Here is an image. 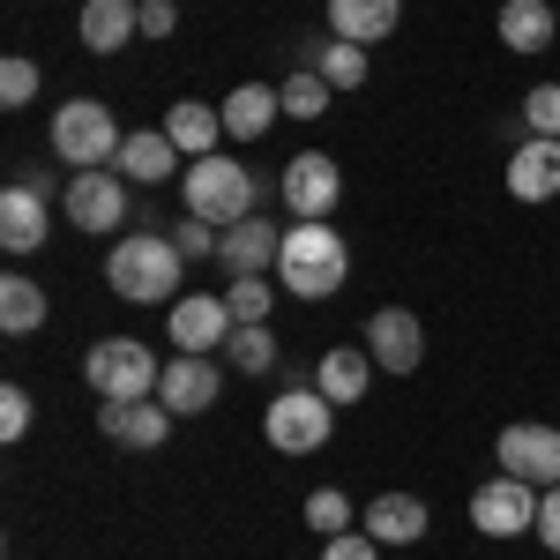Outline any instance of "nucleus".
<instances>
[{"mask_svg":"<svg viewBox=\"0 0 560 560\" xmlns=\"http://www.w3.org/2000/svg\"><path fill=\"white\" fill-rule=\"evenodd\" d=\"M179 277H187V255L173 247V232H128L105 255V284L135 306H165V292H173Z\"/></svg>","mask_w":560,"mask_h":560,"instance_id":"obj_1","label":"nucleus"},{"mask_svg":"<svg viewBox=\"0 0 560 560\" xmlns=\"http://www.w3.org/2000/svg\"><path fill=\"white\" fill-rule=\"evenodd\" d=\"M277 277H284L292 300H329V292H345V277H351L345 232H337V224H292V232H284V255H277Z\"/></svg>","mask_w":560,"mask_h":560,"instance_id":"obj_2","label":"nucleus"},{"mask_svg":"<svg viewBox=\"0 0 560 560\" xmlns=\"http://www.w3.org/2000/svg\"><path fill=\"white\" fill-rule=\"evenodd\" d=\"M83 382L97 388V404H150L158 382H165V366H158V351L142 337H97L83 351Z\"/></svg>","mask_w":560,"mask_h":560,"instance_id":"obj_3","label":"nucleus"},{"mask_svg":"<svg viewBox=\"0 0 560 560\" xmlns=\"http://www.w3.org/2000/svg\"><path fill=\"white\" fill-rule=\"evenodd\" d=\"M179 195H187V217H202V224H240V217H255L261 187L247 165H232L224 150H210V158H187Z\"/></svg>","mask_w":560,"mask_h":560,"instance_id":"obj_4","label":"nucleus"},{"mask_svg":"<svg viewBox=\"0 0 560 560\" xmlns=\"http://www.w3.org/2000/svg\"><path fill=\"white\" fill-rule=\"evenodd\" d=\"M120 142H128V135H120V120H113V105H97V97H68V105L52 113V158L75 165V173L113 165Z\"/></svg>","mask_w":560,"mask_h":560,"instance_id":"obj_5","label":"nucleus"},{"mask_svg":"<svg viewBox=\"0 0 560 560\" xmlns=\"http://www.w3.org/2000/svg\"><path fill=\"white\" fill-rule=\"evenodd\" d=\"M337 427V404L322 396V388H284L269 411H261V433H269V448H284V456H314L322 441Z\"/></svg>","mask_w":560,"mask_h":560,"instance_id":"obj_6","label":"nucleus"},{"mask_svg":"<svg viewBox=\"0 0 560 560\" xmlns=\"http://www.w3.org/2000/svg\"><path fill=\"white\" fill-rule=\"evenodd\" d=\"M277 195H284V210L300 217V224H329L337 202H345V165H337V158H322V150H306V158L284 165Z\"/></svg>","mask_w":560,"mask_h":560,"instance_id":"obj_7","label":"nucleus"},{"mask_svg":"<svg viewBox=\"0 0 560 560\" xmlns=\"http://www.w3.org/2000/svg\"><path fill=\"white\" fill-rule=\"evenodd\" d=\"M538 501H546L538 486H523V478L501 471V478H486V486L471 493V523L486 530V538H523V530H538Z\"/></svg>","mask_w":560,"mask_h":560,"instance_id":"obj_8","label":"nucleus"},{"mask_svg":"<svg viewBox=\"0 0 560 560\" xmlns=\"http://www.w3.org/2000/svg\"><path fill=\"white\" fill-rule=\"evenodd\" d=\"M493 464L509 478H523V486H560V427H501V441H493Z\"/></svg>","mask_w":560,"mask_h":560,"instance_id":"obj_9","label":"nucleus"},{"mask_svg":"<svg viewBox=\"0 0 560 560\" xmlns=\"http://www.w3.org/2000/svg\"><path fill=\"white\" fill-rule=\"evenodd\" d=\"M165 329H173V345L179 351H202L210 359L217 345H232V306H224V292H179L173 314H165Z\"/></svg>","mask_w":560,"mask_h":560,"instance_id":"obj_10","label":"nucleus"},{"mask_svg":"<svg viewBox=\"0 0 560 560\" xmlns=\"http://www.w3.org/2000/svg\"><path fill=\"white\" fill-rule=\"evenodd\" d=\"M366 351H374V366L382 374H419V359H427V329H419V314L411 306H382L374 322H366Z\"/></svg>","mask_w":560,"mask_h":560,"instance_id":"obj_11","label":"nucleus"},{"mask_svg":"<svg viewBox=\"0 0 560 560\" xmlns=\"http://www.w3.org/2000/svg\"><path fill=\"white\" fill-rule=\"evenodd\" d=\"M68 224H83V232H113V224H128V179L113 173V165L75 173V179H68Z\"/></svg>","mask_w":560,"mask_h":560,"instance_id":"obj_12","label":"nucleus"},{"mask_svg":"<svg viewBox=\"0 0 560 560\" xmlns=\"http://www.w3.org/2000/svg\"><path fill=\"white\" fill-rule=\"evenodd\" d=\"M217 396H224V374H217L202 351H179L165 359V382H158V404L173 411V419H195V411H210Z\"/></svg>","mask_w":560,"mask_h":560,"instance_id":"obj_13","label":"nucleus"},{"mask_svg":"<svg viewBox=\"0 0 560 560\" xmlns=\"http://www.w3.org/2000/svg\"><path fill=\"white\" fill-rule=\"evenodd\" d=\"M277 255H284V232L261 224V217L224 224V240H217V261H224L232 277H261V269H277Z\"/></svg>","mask_w":560,"mask_h":560,"instance_id":"obj_14","label":"nucleus"},{"mask_svg":"<svg viewBox=\"0 0 560 560\" xmlns=\"http://www.w3.org/2000/svg\"><path fill=\"white\" fill-rule=\"evenodd\" d=\"M509 195H516V202H553L560 195V142L523 135L516 158H509Z\"/></svg>","mask_w":560,"mask_h":560,"instance_id":"obj_15","label":"nucleus"},{"mask_svg":"<svg viewBox=\"0 0 560 560\" xmlns=\"http://www.w3.org/2000/svg\"><path fill=\"white\" fill-rule=\"evenodd\" d=\"M97 427L105 441H120V448H165L173 441V411L150 396V404H97Z\"/></svg>","mask_w":560,"mask_h":560,"instance_id":"obj_16","label":"nucleus"},{"mask_svg":"<svg viewBox=\"0 0 560 560\" xmlns=\"http://www.w3.org/2000/svg\"><path fill=\"white\" fill-rule=\"evenodd\" d=\"M45 202H52V195L8 179V195H0V247H8V255H38L45 247Z\"/></svg>","mask_w":560,"mask_h":560,"instance_id":"obj_17","label":"nucleus"},{"mask_svg":"<svg viewBox=\"0 0 560 560\" xmlns=\"http://www.w3.org/2000/svg\"><path fill=\"white\" fill-rule=\"evenodd\" d=\"M83 45L105 60V52H120L128 38H142V0H83Z\"/></svg>","mask_w":560,"mask_h":560,"instance_id":"obj_18","label":"nucleus"},{"mask_svg":"<svg viewBox=\"0 0 560 560\" xmlns=\"http://www.w3.org/2000/svg\"><path fill=\"white\" fill-rule=\"evenodd\" d=\"M217 113H224V135H232V142H261V135L277 128V113H284V90L240 83L232 97H224V105H217Z\"/></svg>","mask_w":560,"mask_h":560,"instance_id":"obj_19","label":"nucleus"},{"mask_svg":"<svg viewBox=\"0 0 560 560\" xmlns=\"http://www.w3.org/2000/svg\"><path fill=\"white\" fill-rule=\"evenodd\" d=\"M404 23V0H329V31L345 45H382Z\"/></svg>","mask_w":560,"mask_h":560,"instance_id":"obj_20","label":"nucleus"},{"mask_svg":"<svg viewBox=\"0 0 560 560\" xmlns=\"http://www.w3.org/2000/svg\"><path fill=\"white\" fill-rule=\"evenodd\" d=\"M179 165V142L165 128H142V135H128L120 142V158H113V173L120 179H135V187H158V179Z\"/></svg>","mask_w":560,"mask_h":560,"instance_id":"obj_21","label":"nucleus"},{"mask_svg":"<svg viewBox=\"0 0 560 560\" xmlns=\"http://www.w3.org/2000/svg\"><path fill=\"white\" fill-rule=\"evenodd\" d=\"M553 38H560L553 0H501V45L509 52H546Z\"/></svg>","mask_w":560,"mask_h":560,"instance_id":"obj_22","label":"nucleus"},{"mask_svg":"<svg viewBox=\"0 0 560 560\" xmlns=\"http://www.w3.org/2000/svg\"><path fill=\"white\" fill-rule=\"evenodd\" d=\"M300 68H314L329 90H359L366 83V45H345V38H300Z\"/></svg>","mask_w":560,"mask_h":560,"instance_id":"obj_23","label":"nucleus"},{"mask_svg":"<svg viewBox=\"0 0 560 560\" xmlns=\"http://www.w3.org/2000/svg\"><path fill=\"white\" fill-rule=\"evenodd\" d=\"M359 523H366V538H382V546H419V538H427V501H419V493H382Z\"/></svg>","mask_w":560,"mask_h":560,"instance_id":"obj_24","label":"nucleus"},{"mask_svg":"<svg viewBox=\"0 0 560 560\" xmlns=\"http://www.w3.org/2000/svg\"><path fill=\"white\" fill-rule=\"evenodd\" d=\"M366 382H374V351L337 345V351H322V366H314V388H322L329 404H359Z\"/></svg>","mask_w":560,"mask_h":560,"instance_id":"obj_25","label":"nucleus"},{"mask_svg":"<svg viewBox=\"0 0 560 560\" xmlns=\"http://www.w3.org/2000/svg\"><path fill=\"white\" fill-rule=\"evenodd\" d=\"M165 135L179 142V158H210L217 135H224V113H217V105H195V97H179L173 113H165Z\"/></svg>","mask_w":560,"mask_h":560,"instance_id":"obj_26","label":"nucleus"},{"mask_svg":"<svg viewBox=\"0 0 560 560\" xmlns=\"http://www.w3.org/2000/svg\"><path fill=\"white\" fill-rule=\"evenodd\" d=\"M45 314H52V300H45L38 277H0V329H8V337L45 329Z\"/></svg>","mask_w":560,"mask_h":560,"instance_id":"obj_27","label":"nucleus"},{"mask_svg":"<svg viewBox=\"0 0 560 560\" xmlns=\"http://www.w3.org/2000/svg\"><path fill=\"white\" fill-rule=\"evenodd\" d=\"M224 359H232L240 374H269V366H277V337H269V322H240L232 345H224Z\"/></svg>","mask_w":560,"mask_h":560,"instance_id":"obj_28","label":"nucleus"},{"mask_svg":"<svg viewBox=\"0 0 560 560\" xmlns=\"http://www.w3.org/2000/svg\"><path fill=\"white\" fill-rule=\"evenodd\" d=\"M329 97H337V90L322 83L314 68H292V75H284V120H322Z\"/></svg>","mask_w":560,"mask_h":560,"instance_id":"obj_29","label":"nucleus"},{"mask_svg":"<svg viewBox=\"0 0 560 560\" xmlns=\"http://www.w3.org/2000/svg\"><path fill=\"white\" fill-rule=\"evenodd\" d=\"M306 523H314V530H322V538H345L351 523V501H345V486H314V493H306Z\"/></svg>","mask_w":560,"mask_h":560,"instance_id":"obj_30","label":"nucleus"},{"mask_svg":"<svg viewBox=\"0 0 560 560\" xmlns=\"http://www.w3.org/2000/svg\"><path fill=\"white\" fill-rule=\"evenodd\" d=\"M523 135H546V142H560V83H538L530 97H523Z\"/></svg>","mask_w":560,"mask_h":560,"instance_id":"obj_31","label":"nucleus"},{"mask_svg":"<svg viewBox=\"0 0 560 560\" xmlns=\"http://www.w3.org/2000/svg\"><path fill=\"white\" fill-rule=\"evenodd\" d=\"M269 300H277V292H269L261 277H232V284H224V306H232V322H269Z\"/></svg>","mask_w":560,"mask_h":560,"instance_id":"obj_32","label":"nucleus"},{"mask_svg":"<svg viewBox=\"0 0 560 560\" xmlns=\"http://www.w3.org/2000/svg\"><path fill=\"white\" fill-rule=\"evenodd\" d=\"M31 97H38V60H23V52H15V60H0V105H8V113H23Z\"/></svg>","mask_w":560,"mask_h":560,"instance_id":"obj_33","label":"nucleus"},{"mask_svg":"<svg viewBox=\"0 0 560 560\" xmlns=\"http://www.w3.org/2000/svg\"><path fill=\"white\" fill-rule=\"evenodd\" d=\"M217 240H224V232H217V224H202V217H179V224H173V247H179L187 261L217 255Z\"/></svg>","mask_w":560,"mask_h":560,"instance_id":"obj_34","label":"nucleus"},{"mask_svg":"<svg viewBox=\"0 0 560 560\" xmlns=\"http://www.w3.org/2000/svg\"><path fill=\"white\" fill-rule=\"evenodd\" d=\"M31 419H38V411H31V396L8 382V388H0V441H23V433H31Z\"/></svg>","mask_w":560,"mask_h":560,"instance_id":"obj_35","label":"nucleus"},{"mask_svg":"<svg viewBox=\"0 0 560 560\" xmlns=\"http://www.w3.org/2000/svg\"><path fill=\"white\" fill-rule=\"evenodd\" d=\"M322 560H382V538H366V530H345V538H329Z\"/></svg>","mask_w":560,"mask_h":560,"instance_id":"obj_36","label":"nucleus"},{"mask_svg":"<svg viewBox=\"0 0 560 560\" xmlns=\"http://www.w3.org/2000/svg\"><path fill=\"white\" fill-rule=\"evenodd\" d=\"M173 31H179L173 0H142V38H173Z\"/></svg>","mask_w":560,"mask_h":560,"instance_id":"obj_37","label":"nucleus"},{"mask_svg":"<svg viewBox=\"0 0 560 560\" xmlns=\"http://www.w3.org/2000/svg\"><path fill=\"white\" fill-rule=\"evenodd\" d=\"M538 538H546V553H560V486H546V501H538Z\"/></svg>","mask_w":560,"mask_h":560,"instance_id":"obj_38","label":"nucleus"},{"mask_svg":"<svg viewBox=\"0 0 560 560\" xmlns=\"http://www.w3.org/2000/svg\"><path fill=\"white\" fill-rule=\"evenodd\" d=\"M15 179H23V187H38V195H52V187H60V179H52V165H23Z\"/></svg>","mask_w":560,"mask_h":560,"instance_id":"obj_39","label":"nucleus"}]
</instances>
